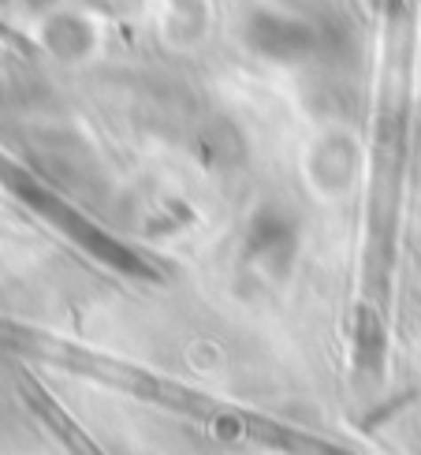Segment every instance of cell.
<instances>
[{
	"mask_svg": "<svg viewBox=\"0 0 421 455\" xmlns=\"http://www.w3.org/2000/svg\"><path fill=\"white\" fill-rule=\"evenodd\" d=\"M261 56H273V60H298V56H310L317 45L314 27H306L302 19H280V15H261L250 23L246 34Z\"/></svg>",
	"mask_w": 421,
	"mask_h": 455,
	"instance_id": "6da1fadb",
	"label": "cell"
}]
</instances>
